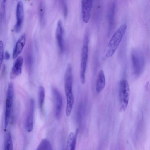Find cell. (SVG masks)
I'll return each instance as SVG.
<instances>
[{
  "label": "cell",
  "mask_w": 150,
  "mask_h": 150,
  "mask_svg": "<svg viewBox=\"0 0 150 150\" xmlns=\"http://www.w3.org/2000/svg\"><path fill=\"white\" fill-rule=\"evenodd\" d=\"M64 79V90L67 99L66 113L67 116H69L71 112L74 102L72 92V67L70 63L67 65Z\"/></svg>",
  "instance_id": "6da1fadb"
},
{
  "label": "cell",
  "mask_w": 150,
  "mask_h": 150,
  "mask_svg": "<svg viewBox=\"0 0 150 150\" xmlns=\"http://www.w3.org/2000/svg\"><path fill=\"white\" fill-rule=\"evenodd\" d=\"M127 28L126 25L123 24L115 33L109 42L108 49L106 54V57H110L114 54L122 40Z\"/></svg>",
  "instance_id": "7a4b0ae2"
},
{
  "label": "cell",
  "mask_w": 150,
  "mask_h": 150,
  "mask_svg": "<svg viewBox=\"0 0 150 150\" xmlns=\"http://www.w3.org/2000/svg\"><path fill=\"white\" fill-rule=\"evenodd\" d=\"M131 60L133 73L136 76H139L142 72L145 66L143 53L138 49H134L131 52Z\"/></svg>",
  "instance_id": "3957f363"
},
{
  "label": "cell",
  "mask_w": 150,
  "mask_h": 150,
  "mask_svg": "<svg viewBox=\"0 0 150 150\" xmlns=\"http://www.w3.org/2000/svg\"><path fill=\"white\" fill-rule=\"evenodd\" d=\"M14 96V88L12 83H9L7 92L5 104L4 115V127L6 129L8 127L10 118Z\"/></svg>",
  "instance_id": "277c9868"
},
{
  "label": "cell",
  "mask_w": 150,
  "mask_h": 150,
  "mask_svg": "<svg viewBox=\"0 0 150 150\" xmlns=\"http://www.w3.org/2000/svg\"><path fill=\"white\" fill-rule=\"evenodd\" d=\"M119 98L122 110L125 111L128 105L130 95V89L127 81L122 80L120 83Z\"/></svg>",
  "instance_id": "5b68a950"
},
{
  "label": "cell",
  "mask_w": 150,
  "mask_h": 150,
  "mask_svg": "<svg viewBox=\"0 0 150 150\" xmlns=\"http://www.w3.org/2000/svg\"><path fill=\"white\" fill-rule=\"evenodd\" d=\"M16 15V21L14 30L15 32L18 33L21 30L24 18L23 5L21 1H19L17 4Z\"/></svg>",
  "instance_id": "8992f818"
},
{
  "label": "cell",
  "mask_w": 150,
  "mask_h": 150,
  "mask_svg": "<svg viewBox=\"0 0 150 150\" xmlns=\"http://www.w3.org/2000/svg\"><path fill=\"white\" fill-rule=\"evenodd\" d=\"M52 91L55 101V115L57 118L59 119L61 116L62 106V97L59 91L56 88H53Z\"/></svg>",
  "instance_id": "52a82bcc"
},
{
  "label": "cell",
  "mask_w": 150,
  "mask_h": 150,
  "mask_svg": "<svg viewBox=\"0 0 150 150\" xmlns=\"http://www.w3.org/2000/svg\"><path fill=\"white\" fill-rule=\"evenodd\" d=\"M92 4V0H82L81 1L82 19L83 21L85 23H88L89 20Z\"/></svg>",
  "instance_id": "ba28073f"
},
{
  "label": "cell",
  "mask_w": 150,
  "mask_h": 150,
  "mask_svg": "<svg viewBox=\"0 0 150 150\" xmlns=\"http://www.w3.org/2000/svg\"><path fill=\"white\" fill-rule=\"evenodd\" d=\"M34 101L31 99L30 101L28 113L26 120L25 126L27 131L31 132L33 128V118L34 112Z\"/></svg>",
  "instance_id": "9c48e42d"
},
{
  "label": "cell",
  "mask_w": 150,
  "mask_h": 150,
  "mask_svg": "<svg viewBox=\"0 0 150 150\" xmlns=\"http://www.w3.org/2000/svg\"><path fill=\"white\" fill-rule=\"evenodd\" d=\"M64 30L61 20H59L56 31V38L58 46L61 53H62L64 50L63 39Z\"/></svg>",
  "instance_id": "30bf717a"
},
{
  "label": "cell",
  "mask_w": 150,
  "mask_h": 150,
  "mask_svg": "<svg viewBox=\"0 0 150 150\" xmlns=\"http://www.w3.org/2000/svg\"><path fill=\"white\" fill-rule=\"evenodd\" d=\"M23 59L21 56L18 57L15 60L10 73V77L13 79L20 75L22 71Z\"/></svg>",
  "instance_id": "8fae6325"
},
{
  "label": "cell",
  "mask_w": 150,
  "mask_h": 150,
  "mask_svg": "<svg viewBox=\"0 0 150 150\" xmlns=\"http://www.w3.org/2000/svg\"><path fill=\"white\" fill-rule=\"evenodd\" d=\"M26 41V35L24 33L20 36L15 44L13 53V59L17 58L21 53L25 46Z\"/></svg>",
  "instance_id": "7c38bea8"
},
{
  "label": "cell",
  "mask_w": 150,
  "mask_h": 150,
  "mask_svg": "<svg viewBox=\"0 0 150 150\" xmlns=\"http://www.w3.org/2000/svg\"><path fill=\"white\" fill-rule=\"evenodd\" d=\"M25 62L26 69L29 73L31 71L33 64V56L32 48L30 44L27 47L25 54Z\"/></svg>",
  "instance_id": "4fadbf2b"
},
{
  "label": "cell",
  "mask_w": 150,
  "mask_h": 150,
  "mask_svg": "<svg viewBox=\"0 0 150 150\" xmlns=\"http://www.w3.org/2000/svg\"><path fill=\"white\" fill-rule=\"evenodd\" d=\"M105 85V79L104 73L102 70L98 73L96 85V90L98 93H100L104 88Z\"/></svg>",
  "instance_id": "5bb4252c"
},
{
  "label": "cell",
  "mask_w": 150,
  "mask_h": 150,
  "mask_svg": "<svg viewBox=\"0 0 150 150\" xmlns=\"http://www.w3.org/2000/svg\"><path fill=\"white\" fill-rule=\"evenodd\" d=\"M78 132V130L77 129L75 134L72 132L70 133L67 142L66 150H75Z\"/></svg>",
  "instance_id": "9a60e30c"
},
{
  "label": "cell",
  "mask_w": 150,
  "mask_h": 150,
  "mask_svg": "<svg viewBox=\"0 0 150 150\" xmlns=\"http://www.w3.org/2000/svg\"><path fill=\"white\" fill-rule=\"evenodd\" d=\"M38 16L40 23L41 25H43L45 23V6L43 1H39L38 8Z\"/></svg>",
  "instance_id": "2e32d148"
},
{
  "label": "cell",
  "mask_w": 150,
  "mask_h": 150,
  "mask_svg": "<svg viewBox=\"0 0 150 150\" xmlns=\"http://www.w3.org/2000/svg\"><path fill=\"white\" fill-rule=\"evenodd\" d=\"M115 6V2L114 1L110 6L108 12V17L109 24V28L110 30H111V29H112L113 26Z\"/></svg>",
  "instance_id": "e0dca14e"
},
{
  "label": "cell",
  "mask_w": 150,
  "mask_h": 150,
  "mask_svg": "<svg viewBox=\"0 0 150 150\" xmlns=\"http://www.w3.org/2000/svg\"><path fill=\"white\" fill-rule=\"evenodd\" d=\"M45 98V91L44 87L40 85L39 86L38 91V104L41 112H43Z\"/></svg>",
  "instance_id": "ac0fdd59"
},
{
  "label": "cell",
  "mask_w": 150,
  "mask_h": 150,
  "mask_svg": "<svg viewBox=\"0 0 150 150\" xmlns=\"http://www.w3.org/2000/svg\"><path fill=\"white\" fill-rule=\"evenodd\" d=\"M36 150H53L51 144L47 139L42 140Z\"/></svg>",
  "instance_id": "d6986e66"
},
{
  "label": "cell",
  "mask_w": 150,
  "mask_h": 150,
  "mask_svg": "<svg viewBox=\"0 0 150 150\" xmlns=\"http://www.w3.org/2000/svg\"><path fill=\"white\" fill-rule=\"evenodd\" d=\"M4 150H13V144L11 134L7 133L5 140Z\"/></svg>",
  "instance_id": "ffe728a7"
},
{
  "label": "cell",
  "mask_w": 150,
  "mask_h": 150,
  "mask_svg": "<svg viewBox=\"0 0 150 150\" xmlns=\"http://www.w3.org/2000/svg\"><path fill=\"white\" fill-rule=\"evenodd\" d=\"M6 1L3 0L1 5L0 8V20L3 21L4 18L6 9Z\"/></svg>",
  "instance_id": "44dd1931"
},
{
  "label": "cell",
  "mask_w": 150,
  "mask_h": 150,
  "mask_svg": "<svg viewBox=\"0 0 150 150\" xmlns=\"http://www.w3.org/2000/svg\"><path fill=\"white\" fill-rule=\"evenodd\" d=\"M60 3L62 7L63 14L64 18H66L68 14V8L67 6L65 0L60 1Z\"/></svg>",
  "instance_id": "7402d4cb"
},
{
  "label": "cell",
  "mask_w": 150,
  "mask_h": 150,
  "mask_svg": "<svg viewBox=\"0 0 150 150\" xmlns=\"http://www.w3.org/2000/svg\"><path fill=\"white\" fill-rule=\"evenodd\" d=\"M0 63L1 66L4 58V45L3 42L0 41Z\"/></svg>",
  "instance_id": "603a6c76"
},
{
  "label": "cell",
  "mask_w": 150,
  "mask_h": 150,
  "mask_svg": "<svg viewBox=\"0 0 150 150\" xmlns=\"http://www.w3.org/2000/svg\"><path fill=\"white\" fill-rule=\"evenodd\" d=\"M5 59L6 60H8L10 57V54L7 51H6L5 53Z\"/></svg>",
  "instance_id": "cb8c5ba5"
}]
</instances>
